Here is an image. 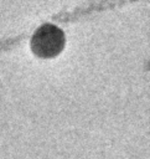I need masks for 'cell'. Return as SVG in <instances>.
Segmentation results:
<instances>
[{
  "mask_svg": "<svg viewBox=\"0 0 150 159\" xmlns=\"http://www.w3.org/2000/svg\"><path fill=\"white\" fill-rule=\"evenodd\" d=\"M64 32L55 24L46 22L37 27L31 37V50L38 57H53L64 47Z\"/></svg>",
  "mask_w": 150,
  "mask_h": 159,
  "instance_id": "6da1fadb",
  "label": "cell"
}]
</instances>
